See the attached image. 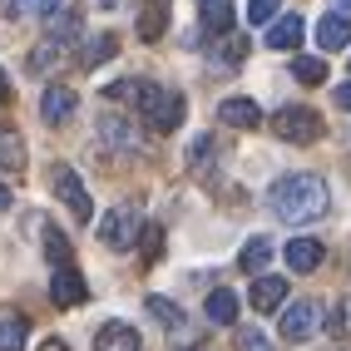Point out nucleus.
Masks as SVG:
<instances>
[{
	"label": "nucleus",
	"instance_id": "nucleus-24",
	"mask_svg": "<svg viewBox=\"0 0 351 351\" xmlns=\"http://www.w3.org/2000/svg\"><path fill=\"white\" fill-rule=\"evenodd\" d=\"M163 25H169V15H163V0H149V10L138 15V35H144V40H163Z\"/></svg>",
	"mask_w": 351,
	"mask_h": 351
},
{
	"label": "nucleus",
	"instance_id": "nucleus-9",
	"mask_svg": "<svg viewBox=\"0 0 351 351\" xmlns=\"http://www.w3.org/2000/svg\"><path fill=\"white\" fill-rule=\"evenodd\" d=\"M84 297H89V287H84V277L75 272V263L60 267V272L50 277V302H55V307H80Z\"/></svg>",
	"mask_w": 351,
	"mask_h": 351
},
{
	"label": "nucleus",
	"instance_id": "nucleus-6",
	"mask_svg": "<svg viewBox=\"0 0 351 351\" xmlns=\"http://www.w3.org/2000/svg\"><path fill=\"white\" fill-rule=\"evenodd\" d=\"M95 134H99V144H104L109 154H138V134L129 129L124 114H99Z\"/></svg>",
	"mask_w": 351,
	"mask_h": 351
},
{
	"label": "nucleus",
	"instance_id": "nucleus-15",
	"mask_svg": "<svg viewBox=\"0 0 351 351\" xmlns=\"http://www.w3.org/2000/svg\"><path fill=\"white\" fill-rule=\"evenodd\" d=\"M203 30L213 40H223L232 30V0H203Z\"/></svg>",
	"mask_w": 351,
	"mask_h": 351
},
{
	"label": "nucleus",
	"instance_id": "nucleus-23",
	"mask_svg": "<svg viewBox=\"0 0 351 351\" xmlns=\"http://www.w3.org/2000/svg\"><path fill=\"white\" fill-rule=\"evenodd\" d=\"M213 163H218V144H213V138H193V149H189V169L203 178V169H213Z\"/></svg>",
	"mask_w": 351,
	"mask_h": 351
},
{
	"label": "nucleus",
	"instance_id": "nucleus-32",
	"mask_svg": "<svg viewBox=\"0 0 351 351\" xmlns=\"http://www.w3.org/2000/svg\"><path fill=\"white\" fill-rule=\"evenodd\" d=\"M158 243H163V228H144V257H158Z\"/></svg>",
	"mask_w": 351,
	"mask_h": 351
},
{
	"label": "nucleus",
	"instance_id": "nucleus-27",
	"mask_svg": "<svg viewBox=\"0 0 351 351\" xmlns=\"http://www.w3.org/2000/svg\"><path fill=\"white\" fill-rule=\"evenodd\" d=\"M292 75H297V84H322L326 80V60L302 55V60H292Z\"/></svg>",
	"mask_w": 351,
	"mask_h": 351
},
{
	"label": "nucleus",
	"instance_id": "nucleus-5",
	"mask_svg": "<svg viewBox=\"0 0 351 351\" xmlns=\"http://www.w3.org/2000/svg\"><path fill=\"white\" fill-rule=\"evenodd\" d=\"M50 183H55V193H60V203L75 213L80 223H89V213H95V203H89V193H84V183H80V173L69 169V163H55L50 169Z\"/></svg>",
	"mask_w": 351,
	"mask_h": 351
},
{
	"label": "nucleus",
	"instance_id": "nucleus-13",
	"mask_svg": "<svg viewBox=\"0 0 351 351\" xmlns=\"http://www.w3.org/2000/svg\"><path fill=\"white\" fill-rule=\"evenodd\" d=\"M282 257H287V272H317L322 267V243L317 238H292L282 247Z\"/></svg>",
	"mask_w": 351,
	"mask_h": 351
},
{
	"label": "nucleus",
	"instance_id": "nucleus-21",
	"mask_svg": "<svg viewBox=\"0 0 351 351\" xmlns=\"http://www.w3.org/2000/svg\"><path fill=\"white\" fill-rule=\"evenodd\" d=\"M25 337H30L25 317H0V351H25Z\"/></svg>",
	"mask_w": 351,
	"mask_h": 351
},
{
	"label": "nucleus",
	"instance_id": "nucleus-12",
	"mask_svg": "<svg viewBox=\"0 0 351 351\" xmlns=\"http://www.w3.org/2000/svg\"><path fill=\"white\" fill-rule=\"evenodd\" d=\"M252 312H277V307H282V302H287V277H272V272H263V277H257V282H252Z\"/></svg>",
	"mask_w": 351,
	"mask_h": 351
},
{
	"label": "nucleus",
	"instance_id": "nucleus-17",
	"mask_svg": "<svg viewBox=\"0 0 351 351\" xmlns=\"http://www.w3.org/2000/svg\"><path fill=\"white\" fill-rule=\"evenodd\" d=\"M208 322H213V326H232V322H238V292H228V287L208 292Z\"/></svg>",
	"mask_w": 351,
	"mask_h": 351
},
{
	"label": "nucleus",
	"instance_id": "nucleus-10",
	"mask_svg": "<svg viewBox=\"0 0 351 351\" xmlns=\"http://www.w3.org/2000/svg\"><path fill=\"white\" fill-rule=\"evenodd\" d=\"M317 45H322V55H337V50H346L351 45V20L346 15H322L317 20Z\"/></svg>",
	"mask_w": 351,
	"mask_h": 351
},
{
	"label": "nucleus",
	"instance_id": "nucleus-11",
	"mask_svg": "<svg viewBox=\"0 0 351 351\" xmlns=\"http://www.w3.org/2000/svg\"><path fill=\"white\" fill-rule=\"evenodd\" d=\"M218 119H223L228 129H257V124H263V109H257L247 95H232V99L218 104Z\"/></svg>",
	"mask_w": 351,
	"mask_h": 351
},
{
	"label": "nucleus",
	"instance_id": "nucleus-26",
	"mask_svg": "<svg viewBox=\"0 0 351 351\" xmlns=\"http://www.w3.org/2000/svg\"><path fill=\"white\" fill-rule=\"evenodd\" d=\"M144 84H149V80H114L104 95H109L114 104H134V109H138V99H144Z\"/></svg>",
	"mask_w": 351,
	"mask_h": 351
},
{
	"label": "nucleus",
	"instance_id": "nucleus-22",
	"mask_svg": "<svg viewBox=\"0 0 351 351\" xmlns=\"http://www.w3.org/2000/svg\"><path fill=\"white\" fill-rule=\"evenodd\" d=\"M5 10L10 15H40V20H50V15H64V0H5Z\"/></svg>",
	"mask_w": 351,
	"mask_h": 351
},
{
	"label": "nucleus",
	"instance_id": "nucleus-36",
	"mask_svg": "<svg viewBox=\"0 0 351 351\" xmlns=\"http://www.w3.org/2000/svg\"><path fill=\"white\" fill-rule=\"evenodd\" d=\"M95 5H99V10H114V5H119V0H95Z\"/></svg>",
	"mask_w": 351,
	"mask_h": 351
},
{
	"label": "nucleus",
	"instance_id": "nucleus-28",
	"mask_svg": "<svg viewBox=\"0 0 351 351\" xmlns=\"http://www.w3.org/2000/svg\"><path fill=\"white\" fill-rule=\"evenodd\" d=\"M149 317H154V322H163L169 332H178V326H183V312L173 307L169 297H149Z\"/></svg>",
	"mask_w": 351,
	"mask_h": 351
},
{
	"label": "nucleus",
	"instance_id": "nucleus-25",
	"mask_svg": "<svg viewBox=\"0 0 351 351\" xmlns=\"http://www.w3.org/2000/svg\"><path fill=\"white\" fill-rule=\"evenodd\" d=\"M267 257H272V243H267V238H252V243L238 252V263H243V272H263Z\"/></svg>",
	"mask_w": 351,
	"mask_h": 351
},
{
	"label": "nucleus",
	"instance_id": "nucleus-7",
	"mask_svg": "<svg viewBox=\"0 0 351 351\" xmlns=\"http://www.w3.org/2000/svg\"><path fill=\"white\" fill-rule=\"evenodd\" d=\"M317 322H322L317 302H292V307L282 312V341H307L317 332Z\"/></svg>",
	"mask_w": 351,
	"mask_h": 351
},
{
	"label": "nucleus",
	"instance_id": "nucleus-20",
	"mask_svg": "<svg viewBox=\"0 0 351 351\" xmlns=\"http://www.w3.org/2000/svg\"><path fill=\"white\" fill-rule=\"evenodd\" d=\"M114 50H119V40H114V35H95V40H84V50H80V64H84V69H95V64H104Z\"/></svg>",
	"mask_w": 351,
	"mask_h": 351
},
{
	"label": "nucleus",
	"instance_id": "nucleus-34",
	"mask_svg": "<svg viewBox=\"0 0 351 351\" xmlns=\"http://www.w3.org/2000/svg\"><path fill=\"white\" fill-rule=\"evenodd\" d=\"M332 99H337L341 109H351V84H341V89H337V95H332Z\"/></svg>",
	"mask_w": 351,
	"mask_h": 351
},
{
	"label": "nucleus",
	"instance_id": "nucleus-37",
	"mask_svg": "<svg viewBox=\"0 0 351 351\" xmlns=\"http://www.w3.org/2000/svg\"><path fill=\"white\" fill-rule=\"evenodd\" d=\"M0 208H10V189H0Z\"/></svg>",
	"mask_w": 351,
	"mask_h": 351
},
{
	"label": "nucleus",
	"instance_id": "nucleus-29",
	"mask_svg": "<svg viewBox=\"0 0 351 351\" xmlns=\"http://www.w3.org/2000/svg\"><path fill=\"white\" fill-rule=\"evenodd\" d=\"M45 257H50V263H60V267H69V238H64L60 228L45 232Z\"/></svg>",
	"mask_w": 351,
	"mask_h": 351
},
{
	"label": "nucleus",
	"instance_id": "nucleus-1",
	"mask_svg": "<svg viewBox=\"0 0 351 351\" xmlns=\"http://www.w3.org/2000/svg\"><path fill=\"white\" fill-rule=\"evenodd\" d=\"M267 203L282 223H317L332 208V193H326V178H317V173H287L272 183Z\"/></svg>",
	"mask_w": 351,
	"mask_h": 351
},
{
	"label": "nucleus",
	"instance_id": "nucleus-16",
	"mask_svg": "<svg viewBox=\"0 0 351 351\" xmlns=\"http://www.w3.org/2000/svg\"><path fill=\"white\" fill-rule=\"evenodd\" d=\"M0 173H25V138L15 129L0 134Z\"/></svg>",
	"mask_w": 351,
	"mask_h": 351
},
{
	"label": "nucleus",
	"instance_id": "nucleus-18",
	"mask_svg": "<svg viewBox=\"0 0 351 351\" xmlns=\"http://www.w3.org/2000/svg\"><path fill=\"white\" fill-rule=\"evenodd\" d=\"M267 45H272V50H297V45H302V15H282V20H272Z\"/></svg>",
	"mask_w": 351,
	"mask_h": 351
},
{
	"label": "nucleus",
	"instance_id": "nucleus-33",
	"mask_svg": "<svg viewBox=\"0 0 351 351\" xmlns=\"http://www.w3.org/2000/svg\"><path fill=\"white\" fill-rule=\"evenodd\" d=\"M0 104H10V75L0 69Z\"/></svg>",
	"mask_w": 351,
	"mask_h": 351
},
{
	"label": "nucleus",
	"instance_id": "nucleus-2",
	"mask_svg": "<svg viewBox=\"0 0 351 351\" xmlns=\"http://www.w3.org/2000/svg\"><path fill=\"white\" fill-rule=\"evenodd\" d=\"M138 114L149 119L154 134H173V129L183 124V95H173V89H163V84H144Z\"/></svg>",
	"mask_w": 351,
	"mask_h": 351
},
{
	"label": "nucleus",
	"instance_id": "nucleus-3",
	"mask_svg": "<svg viewBox=\"0 0 351 351\" xmlns=\"http://www.w3.org/2000/svg\"><path fill=\"white\" fill-rule=\"evenodd\" d=\"M272 134L282 138V144H317V138H322V114L307 109V104H287L272 119Z\"/></svg>",
	"mask_w": 351,
	"mask_h": 351
},
{
	"label": "nucleus",
	"instance_id": "nucleus-8",
	"mask_svg": "<svg viewBox=\"0 0 351 351\" xmlns=\"http://www.w3.org/2000/svg\"><path fill=\"white\" fill-rule=\"evenodd\" d=\"M75 109H80V95H75V89H64V84H50L40 95V119L45 124H69V114H75Z\"/></svg>",
	"mask_w": 351,
	"mask_h": 351
},
{
	"label": "nucleus",
	"instance_id": "nucleus-14",
	"mask_svg": "<svg viewBox=\"0 0 351 351\" xmlns=\"http://www.w3.org/2000/svg\"><path fill=\"white\" fill-rule=\"evenodd\" d=\"M95 351H138V332L129 322H104L95 332Z\"/></svg>",
	"mask_w": 351,
	"mask_h": 351
},
{
	"label": "nucleus",
	"instance_id": "nucleus-4",
	"mask_svg": "<svg viewBox=\"0 0 351 351\" xmlns=\"http://www.w3.org/2000/svg\"><path fill=\"white\" fill-rule=\"evenodd\" d=\"M138 232H144V223H138V208H134V203H119L114 213L99 218V243L114 247V252L134 247V243H138Z\"/></svg>",
	"mask_w": 351,
	"mask_h": 351
},
{
	"label": "nucleus",
	"instance_id": "nucleus-30",
	"mask_svg": "<svg viewBox=\"0 0 351 351\" xmlns=\"http://www.w3.org/2000/svg\"><path fill=\"white\" fill-rule=\"evenodd\" d=\"M277 15V0H247V25H267Z\"/></svg>",
	"mask_w": 351,
	"mask_h": 351
},
{
	"label": "nucleus",
	"instance_id": "nucleus-31",
	"mask_svg": "<svg viewBox=\"0 0 351 351\" xmlns=\"http://www.w3.org/2000/svg\"><path fill=\"white\" fill-rule=\"evenodd\" d=\"M238 351H272L267 337L257 332V326H247V332H238Z\"/></svg>",
	"mask_w": 351,
	"mask_h": 351
},
{
	"label": "nucleus",
	"instance_id": "nucleus-19",
	"mask_svg": "<svg viewBox=\"0 0 351 351\" xmlns=\"http://www.w3.org/2000/svg\"><path fill=\"white\" fill-rule=\"evenodd\" d=\"M60 55H64V40H55V35H45L40 45H35V50H30V75H45V69H55L60 64Z\"/></svg>",
	"mask_w": 351,
	"mask_h": 351
},
{
	"label": "nucleus",
	"instance_id": "nucleus-35",
	"mask_svg": "<svg viewBox=\"0 0 351 351\" xmlns=\"http://www.w3.org/2000/svg\"><path fill=\"white\" fill-rule=\"evenodd\" d=\"M40 351H69V346H64V341H60V337H50V341H45V346H40Z\"/></svg>",
	"mask_w": 351,
	"mask_h": 351
}]
</instances>
